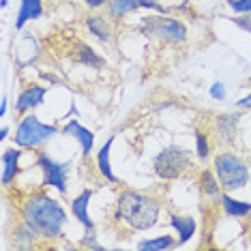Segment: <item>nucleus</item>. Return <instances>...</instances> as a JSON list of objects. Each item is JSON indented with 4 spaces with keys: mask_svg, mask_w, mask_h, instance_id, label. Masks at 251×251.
I'll return each mask as SVG.
<instances>
[{
    "mask_svg": "<svg viewBox=\"0 0 251 251\" xmlns=\"http://www.w3.org/2000/svg\"><path fill=\"white\" fill-rule=\"evenodd\" d=\"M58 133H60V129L56 125H45L39 121L35 114H28V116L22 118L18 129H15L13 142L20 148H39V146L48 144Z\"/></svg>",
    "mask_w": 251,
    "mask_h": 251,
    "instance_id": "obj_5",
    "label": "nucleus"
},
{
    "mask_svg": "<svg viewBox=\"0 0 251 251\" xmlns=\"http://www.w3.org/2000/svg\"><path fill=\"white\" fill-rule=\"evenodd\" d=\"M9 7V0H0V9H7Z\"/></svg>",
    "mask_w": 251,
    "mask_h": 251,
    "instance_id": "obj_31",
    "label": "nucleus"
},
{
    "mask_svg": "<svg viewBox=\"0 0 251 251\" xmlns=\"http://www.w3.org/2000/svg\"><path fill=\"white\" fill-rule=\"evenodd\" d=\"M35 238H37V234L28 227L24 221L18 226V230L13 232V241H15V247H20V249H30V247H35Z\"/></svg>",
    "mask_w": 251,
    "mask_h": 251,
    "instance_id": "obj_21",
    "label": "nucleus"
},
{
    "mask_svg": "<svg viewBox=\"0 0 251 251\" xmlns=\"http://www.w3.org/2000/svg\"><path fill=\"white\" fill-rule=\"evenodd\" d=\"M236 107H238V110L251 112V93H249L247 97H243V99H238V101H236Z\"/></svg>",
    "mask_w": 251,
    "mask_h": 251,
    "instance_id": "obj_28",
    "label": "nucleus"
},
{
    "mask_svg": "<svg viewBox=\"0 0 251 251\" xmlns=\"http://www.w3.org/2000/svg\"><path fill=\"white\" fill-rule=\"evenodd\" d=\"M210 97H213L215 101H224L226 99V86H224V82H213V86H210Z\"/></svg>",
    "mask_w": 251,
    "mask_h": 251,
    "instance_id": "obj_25",
    "label": "nucleus"
},
{
    "mask_svg": "<svg viewBox=\"0 0 251 251\" xmlns=\"http://www.w3.org/2000/svg\"><path fill=\"white\" fill-rule=\"evenodd\" d=\"M219 202H221V208H224V215L226 217H232V219H245V217L251 215V202H245V200L232 198L227 191L221 193Z\"/></svg>",
    "mask_w": 251,
    "mask_h": 251,
    "instance_id": "obj_15",
    "label": "nucleus"
},
{
    "mask_svg": "<svg viewBox=\"0 0 251 251\" xmlns=\"http://www.w3.org/2000/svg\"><path fill=\"white\" fill-rule=\"evenodd\" d=\"M86 28L90 30V35H93L95 39H99L101 43H107L114 35L110 22H107L105 18H101V15H90V18H86Z\"/></svg>",
    "mask_w": 251,
    "mask_h": 251,
    "instance_id": "obj_18",
    "label": "nucleus"
},
{
    "mask_svg": "<svg viewBox=\"0 0 251 251\" xmlns=\"http://www.w3.org/2000/svg\"><path fill=\"white\" fill-rule=\"evenodd\" d=\"M238 123H241V114H217L215 116V133L219 142L224 144H232L234 138H236V131H238Z\"/></svg>",
    "mask_w": 251,
    "mask_h": 251,
    "instance_id": "obj_11",
    "label": "nucleus"
},
{
    "mask_svg": "<svg viewBox=\"0 0 251 251\" xmlns=\"http://www.w3.org/2000/svg\"><path fill=\"white\" fill-rule=\"evenodd\" d=\"M22 221L43 241H56L62 236L67 224V213L58 200L48 193H35L22 206Z\"/></svg>",
    "mask_w": 251,
    "mask_h": 251,
    "instance_id": "obj_1",
    "label": "nucleus"
},
{
    "mask_svg": "<svg viewBox=\"0 0 251 251\" xmlns=\"http://www.w3.org/2000/svg\"><path fill=\"white\" fill-rule=\"evenodd\" d=\"M43 15V0H22L18 18H15V30H22L28 22L39 20Z\"/></svg>",
    "mask_w": 251,
    "mask_h": 251,
    "instance_id": "obj_16",
    "label": "nucleus"
},
{
    "mask_svg": "<svg viewBox=\"0 0 251 251\" xmlns=\"http://www.w3.org/2000/svg\"><path fill=\"white\" fill-rule=\"evenodd\" d=\"M176 245H178V241H176L172 234H161V236L140 241L138 243V249L140 251H168V249H174Z\"/></svg>",
    "mask_w": 251,
    "mask_h": 251,
    "instance_id": "obj_19",
    "label": "nucleus"
},
{
    "mask_svg": "<svg viewBox=\"0 0 251 251\" xmlns=\"http://www.w3.org/2000/svg\"><path fill=\"white\" fill-rule=\"evenodd\" d=\"M45 95H48V90H45L43 86H39V84H30V86L22 90L20 97L15 99V112L18 114L32 112L35 107H39L45 101Z\"/></svg>",
    "mask_w": 251,
    "mask_h": 251,
    "instance_id": "obj_10",
    "label": "nucleus"
},
{
    "mask_svg": "<svg viewBox=\"0 0 251 251\" xmlns=\"http://www.w3.org/2000/svg\"><path fill=\"white\" fill-rule=\"evenodd\" d=\"M200 189L206 198H213V200H219L224 189H221L219 185V178H217L215 170L210 172V170H204L202 174H200Z\"/></svg>",
    "mask_w": 251,
    "mask_h": 251,
    "instance_id": "obj_20",
    "label": "nucleus"
},
{
    "mask_svg": "<svg viewBox=\"0 0 251 251\" xmlns=\"http://www.w3.org/2000/svg\"><path fill=\"white\" fill-rule=\"evenodd\" d=\"M251 15H238V18H230L232 24H236L238 28H243L245 32H251Z\"/></svg>",
    "mask_w": 251,
    "mask_h": 251,
    "instance_id": "obj_26",
    "label": "nucleus"
},
{
    "mask_svg": "<svg viewBox=\"0 0 251 251\" xmlns=\"http://www.w3.org/2000/svg\"><path fill=\"white\" fill-rule=\"evenodd\" d=\"M196 146H198L200 159H206L210 155V142H208V135L204 133V131H196Z\"/></svg>",
    "mask_w": 251,
    "mask_h": 251,
    "instance_id": "obj_23",
    "label": "nucleus"
},
{
    "mask_svg": "<svg viewBox=\"0 0 251 251\" xmlns=\"http://www.w3.org/2000/svg\"><path fill=\"white\" fill-rule=\"evenodd\" d=\"M75 60L77 62H82V65H90V67H97L99 69L101 65H103V58H99L97 56V52L90 45H86V43H79L77 45V52H75Z\"/></svg>",
    "mask_w": 251,
    "mask_h": 251,
    "instance_id": "obj_22",
    "label": "nucleus"
},
{
    "mask_svg": "<svg viewBox=\"0 0 251 251\" xmlns=\"http://www.w3.org/2000/svg\"><path fill=\"white\" fill-rule=\"evenodd\" d=\"M37 168L43 174V185L54 187L58 193H67V178H69V163H60L48 152L37 155Z\"/></svg>",
    "mask_w": 251,
    "mask_h": 251,
    "instance_id": "obj_7",
    "label": "nucleus"
},
{
    "mask_svg": "<svg viewBox=\"0 0 251 251\" xmlns=\"http://www.w3.org/2000/svg\"><path fill=\"white\" fill-rule=\"evenodd\" d=\"M60 133L62 135H71V138L77 140L79 148H82V155L88 157L93 152V146H95V133L90 129H86L84 125H79L77 121H69L60 127Z\"/></svg>",
    "mask_w": 251,
    "mask_h": 251,
    "instance_id": "obj_9",
    "label": "nucleus"
},
{
    "mask_svg": "<svg viewBox=\"0 0 251 251\" xmlns=\"http://www.w3.org/2000/svg\"><path fill=\"white\" fill-rule=\"evenodd\" d=\"M227 7L238 15H251V0H226Z\"/></svg>",
    "mask_w": 251,
    "mask_h": 251,
    "instance_id": "obj_24",
    "label": "nucleus"
},
{
    "mask_svg": "<svg viewBox=\"0 0 251 251\" xmlns=\"http://www.w3.org/2000/svg\"><path fill=\"white\" fill-rule=\"evenodd\" d=\"M112 144H114V138H110L105 142L103 146L97 151V170H99V174L103 176V178L107 182H118L116 178V174H114V170H112V163H110V151H112Z\"/></svg>",
    "mask_w": 251,
    "mask_h": 251,
    "instance_id": "obj_17",
    "label": "nucleus"
},
{
    "mask_svg": "<svg viewBox=\"0 0 251 251\" xmlns=\"http://www.w3.org/2000/svg\"><path fill=\"white\" fill-rule=\"evenodd\" d=\"M9 138V127H2L0 129V140H7Z\"/></svg>",
    "mask_w": 251,
    "mask_h": 251,
    "instance_id": "obj_30",
    "label": "nucleus"
},
{
    "mask_svg": "<svg viewBox=\"0 0 251 251\" xmlns=\"http://www.w3.org/2000/svg\"><path fill=\"white\" fill-rule=\"evenodd\" d=\"M213 170L224 191H238L249 182V165L234 152H219L213 161Z\"/></svg>",
    "mask_w": 251,
    "mask_h": 251,
    "instance_id": "obj_4",
    "label": "nucleus"
},
{
    "mask_svg": "<svg viewBox=\"0 0 251 251\" xmlns=\"http://www.w3.org/2000/svg\"><path fill=\"white\" fill-rule=\"evenodd\" d=\"M24 155V151L18 148H9L2 152V185L7 187L15 180V176L20 174V159Z\"/></svg>",
    "mask_w": 251,
    "mask_h": 251,
    "instance_id": "obj_14",
    "label": "nucleus"
},
{
    "mask_svg": "<svg viewBox=\"0 0 251 251\" xmlns=\"http://www.w3.org/2000/svg\"><path fill=\"white\" fill-rule=\"evenodd\" d=\"M82 2L86 4L88 9H101V7H107L110 0H82Z\"/></svg>",
    "mask_w": 251,
    "mask_h": 251,
    "instance_id": "obj_27",
    "label": "nucleus"
},
{
    "mask_svg": "<svg viewBox=\"0 0 251 251\" xmlns=\"http://www.w3.org/2000/svg\"><path fill=\"white\" fill-rule=\"evenodd\" d=\"M7 107H9V101H7V97H2V101H0V118H4Z\"/></svg>",
    "mask_w": 251,
    "mask_h": 251,
    "instance_id": "obj_29",
    "label": "nucleus"
},
{
    "mask_svg": "<svg viewBox=\"0 0 251 251\" xmlns=\"http://www.w3.org/2000/svg\"><path fill=\"white\" fill-rule=\"evenodd\" d=\"M138 9H148L155 13H165V7L157 2V0H110L107 2V15L112 20H123L125 15L133 13Z\"/></svg>",
    "mask_w": 251,
    "mask_h": 251,
    "instance_id": "obj_8",
    "label": "nucleus"
},
{
    "mask_svg": "<svg viewBox=\"0 0 251 251\" xmlns=\"http://www.w3.org/2000/svg\"><path fill=\"white\" fill-rule=\"evenodd\" d=\"M116 221L131 232H146L159 224L161 204L140 191H121L116 198Z\"/></svg>",
    "mask_w": 251,
    "mask_h": 251,
    "instance_id": "obj_2",
    "label": "nucleus"
},
{
    "mask_svg": "<svg viewBox=\"0 0 251 251\" xmlns=\"http://www.w3.org/2000/svg\"><path fill=\"white\" fill-rule=\"evenodd\" d=\"M170 226L174 227L176 236H178V245H176V247L187 245L193 236H196V230H198L196 219L189 217V215H176V213H172V215H170Z\"/></svg>",
    "mask_w": 251,
    "mask_h": 251,
    "instance_id": "obj_13",
    "label": "nucleus"
},
{
    "mask_svg": "<svg viewBox=\"0 0 251 251\" xmlns=\"http://www.w3.org/2000/svg\"><path fill=\"white\" fill-rule=\"evenodd\" d=\"M90 198H93V189H84L79 196L71 202V215L75 217L79 224L84 226L86 232H95V221L90 219V213H88V204H90Z\"/></svg>",
    "mask_w": 251,
    "mask_h": 251,
    "instance_id": "obj_12",
    "label": "nucleus"
},
{
    "mask_svg": "<svg viewBox=\"0 0 251 251\" xmlns=\"http://www.w3.org/2000/svg\"><path fill=\"white\" fill-rule=\"evenodd\" d=\"M249 84H251V77H249Z\"/></svg>",
    "mask_w": 251,
    "mask_h": 251,
    "instance_id": "obj_32",
    "label": "nucleus"
},
{
    "mask_svg": "<svg viewBox=\"0 0 251 251\" xmlns=\"http://www.w3.org/2000/svg\"><path fill=\"white\" fill-rule=\"evenodd\" d=\"M142 32H146L148 37L161 39L165 43H185L189 32H187V26L182 24L180 20L168 18V15H146L142 20Z\"/></svg>",
    "mask_w": 251,
    "mask_h": 251,
    "instance_id": "obj_6",
    "label": "nucleus"
},
{
    "mask_svg": "<svg viewBox=\"0 0 251 251\" xmlns=\"http://www.w3.org/2000/svg\"><path fill=\"white\" fill-rule=\"evenodd\" d=\"M193 168L196 165H193L191 152L182 146H165L152 157V170L161 180H178Z\"/></svg>",
    "mask_w": 251,
    "mask_h": 251,
    "instance_id": "obj_3",
    "label": "nucleus"
}]
</instances>
